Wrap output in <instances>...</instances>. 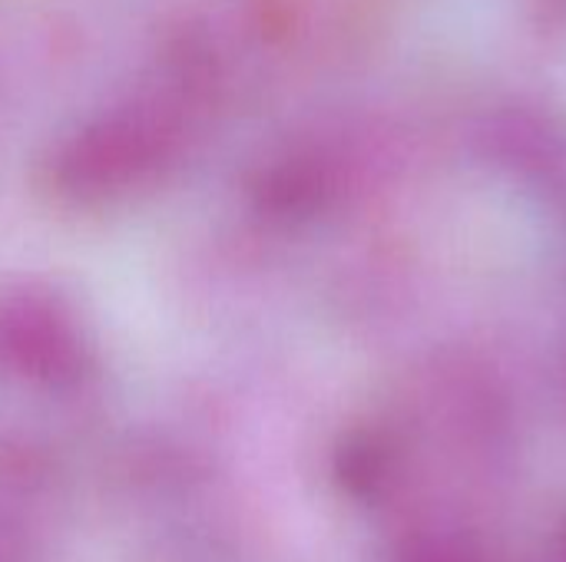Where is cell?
I'll list each match as a JSON object with an SVG mask.
<instances>
[{"instance_id": "7a4b0ae2", "label": "cell", "mask_w": 566, "mask_h": 562, "mask_svg": "<svg viewBox=\"0 0 566 562\" xmlns=\"http://www.w3.org/2000/svg\"><path fill=\"white\" fill-rule=\"evenodd\" d=\"M560 562H566V537H564V543H560Z\"/></svg>"}, {"instance_id": "6da1fadb", "label": "cell", "mask_w": 566, "mask_h": 562, "mask_svg": "<svg viewBox=\"0 0 566 562\" xmlns=\"http://www.w3.org/2000/svg\"><path fill=\"white\" fill-rule=\"evenodd\" d=\"M398 562H484L478 547H471L464 537L431 533L405 547Z\"/></svg>"}]
</instances>
